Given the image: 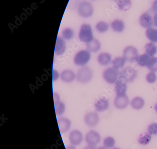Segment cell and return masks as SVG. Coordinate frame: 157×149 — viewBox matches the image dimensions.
<instances>
[{
    "mask_svg": "<svg viewBox=\"0 0 157 149\" xmlns=\"http://www.w3.org/2000/svg\"><path fill=\"white\" fill-rule=\"evenodd\" d=\"M93 77V71L90 67H83L79 69L76 74V78L81 84L89 83Z\"/></svg>",
    "mask_w": 157,
    "mask_h": 149,
    "instance_id": "cell-1",
    "label": "cell"
},
{
    "mask_svg": "<svg viewBox=\"0 0 157 149\" xmlns=\"http://www.w3.org/2000/svg\"><path fill=\"white\" fill-rule=\"evenodd\" d=\"M78 36L80 41L86 43H89L94 39L93 31L90 25L84 24L82 25Z\"/></svg>",
    "mask_w": 157,
    "mask_h": 149,
    "instance_id": "cell-2",
    "label": "cell"
},
{
    "mask_svg": "<svg viewBox=\"0 0 157 149\" xmlns=\"http://www.w3.org/2000/svg\"><path fill=\"white\" fill-rule=\"evenodd\" d=\"M91 54L87 50H83L79 51L75 55L74 62L76 65L84 66L90 61Z\"/></svg>",
    "mask_w": 157,
    "mask_h": 149,
    "instance_id": "cell-3",
    "label": "cell"
},
{
    "mask_svg": "<svg viewBox=\"0 0 157 149\" xmlns=\"http://www.w3.org/2000/svg\"><path fill=\"white\" fill-rule=\"evenodd\" d=\"M137 75V71L135 69L128 67L119 72L118 78L125 83H131L135 80Z\"/></svg>",
    "mask_w": 157,
    "mask_h": 149,
    "instance_id": "cell-4",
    "label": "cell"
},
{
    "mask_svg": "<svg viewBox=\"0 0 157 149\" xmlns=\"http://www.w3.org/2000/svg\"><path fill=\"white\" fill-rule=\"evenodd\" d=\"M119 72L118 70L112 67L106 69L102 73L104 80L109 84H114L118 80Z\"/></svg>",
    "mask_w": 157,
    "mask_h": 149,
    "instance_id": "cell-5",
    "label": "cell"
},
{
    "mask_svg": "<svg viewBox=\"0 0 157 149\" xmlns=\"http://www.w3.org/2000/svg\"><path fill=\"white\" fill-rule=\"evenodd\" d=\"M78 11L81 16L86 18L93 15L94 8L90 2H83L79 4Z\"/></svg>",
    "mask_w": 157,
    "mask_h": 149,
    "instance_id": "cell-6",
    "label": "cell"
},
{
    "mask_svg": "<svg viewBox=\"0 0 157 149\" xmlns=\"http://www.w3.org/2000/svg\"><path fill=\"white\" fill-rule=\"evenodd\" d=\"M101 136L99 133L94 130H91L86 134L85 141L88 145L95 146L101 142Z\"/></svg>",
    "mask_w": 157,
    "mask_h": 149,
    "instance_id": "cell-7",
    "label": "cell"
},
{
    "mask_svg": "<svg viewBox=\"0 0 157 149\" xmlns=\"http://www.w3.org/2000/svg\"><path fill=\"white\" fill-rule=\"evenodd\" d=\"M138 56L137 49L134 46H128L124 50L123 57L127 61L133 62L136 60Z\"/></svg>",
    "mask_w": 157,
    "mask_h": 149,
    "instance_id": "cell-8",
    "label": "cell"
},
{
    "mask_svg": "<svg viewBox=\"0 0 157 149\" xmlns=\"http://www.w3.org/2000/svg\"><path fill=\"white\" fill-rule=\"evenodd\" d=\"M129 104V99L126 94L117 95L114 101V104L117 109H123L127 108Z\"/></svg>",
    "mask_w": 157,
    "mask_h": 149,
    "instance_id": "cell-9",
    "label": "cell"
},
{
    "mask_svg": "<svg viewBox=\"0 0 157 149\" xmlns=\"http://www.w3.org/2000/svg\"><path fill=\"white\" fill-rule=\"evenodd\" d=\"M83 135L78 130H74L70 133L68 136V139L71 144L74 146H78L83 141Z\"/></svg>",
    "mask_w": 157,
    "mask_h": 149,
    "instance_id": "cell-10",
    "label": "cell"
},
{
    "mask_svg": "<svg viewBox=\"0 0 157 149\" xmlns=\"http://www.w3.org/2000/svg\"><path fill=\"white\" fill-rule=\"evenodd\" d=\"M100 121V117L97 113L90 112L88 113L84 117V122L89 127H96Z\"/></svg>",
    "mask_w": 157,
    "mask_h": 149,
    "instance_id": "cell-11",
    "label": "cell"
},
{
    "mask_svg": "<svg viewBox=\"0 0 157 149\" xmlns=\"http://www.w3.org/2000/svg\"><path fill=\"white\" fill-rule=\"evenodd\" d=\"M139 23L141 27L145 29L151 28L153 25V17L148 12L144 13L140 17Z\"/></svg>",
    "mask_w": 157,
    "mask_h": 149,
    "instance_id": "cell-12",
    "label": "cell"
},
{
    "mask_svg": "<svg viewBox=\"0 0 157 149\" xmlns=\"http://www.w3.org/2000/svg\"><path fill=\"white\" fill-rule=\"evenodd\" d=\"M60 77L61 80L64 83H71L76 78V74L73 71L67 69L61 72Z\"/></svg>",
    "mask_w": 157,
    "mask_h": 149,
    "instance_id": "cell-13",
    "label": "cell"
},
{
    "mask_svg": "<svg viewBox=\"0 0 157 149\" xmlns=\"http://www.w3.org/2000/svg\"><path fill=\"white\" fill-rule=\"evenodd\" d=\"M59 128L61 133H65L70 129L71 126V122L66 117H60L58 120Z\"/></svg>",
    "mask_w": 157,
    "mask_h": 149,
    "instance_id": "cell-14",
    "label": "cell"
},
{
    "mask_svg": "<svg viewBox=\"0 0 157 149\" xmlns=\"http://www.w3.org/2000/svg\"><path fill=\"white\" fill-rule=\"evenodd\" d=\"M66 49L65 41L60 37H58L56 40L54 52L55 54L60 56L64 53Z\"/></svg>",
    "mask_w": 157,
    "mask_h": 149,
    "instance_id": "cell-15",
    "label": "cell"
},
{
    "mask_svg": "<svg viewBox=\"0 0 157 149\" xmlns=\"http://www.w3.org/2000/svg\"><path fill=\"white\" fill-rule=\"evenodd\" d=\"M109 106V101L105 98H101L94 104L95 110L100 113L103 112L108 109Z\"/></svg>",
    "mask_w": 157,
    "mask_h": 149,
    "instance_id": "cell-16",
    "label": "cell"
},
{
    "mask_svg": "<svg viewBox=\"0 0 157 149\" xmlns=\"http://www.w3.org/2000/svg\"><path fill=\"white\" fill-rule=\"evenodd\" d=\"M115 90L117 95H122L125 94L128 89L127 83L124 81L118 79V80L115 83Z\"/></svg>",
    "mask_w": 157,
    "mask_h": 149,
    "instance_id": "cell-17",
    "label": "cell"
},
{
    "mask_svg": "<svg viewBox=\"0 0 157 149\" xmlns=\"http://www.w3.org/2000/svg\"><path fill=\"white\" fill-rule=\"evenodd\" d=\"M112 56L108 52H102L98 55L97 60L98 63L102 66H107L111 63Z\"/></svg>",
    "mask_w": 157,
    "mask_h": 149,
    "instance_id": "cell-18",
    "label": "cell"
},
{
    "mask_svg": "<svg viewBox=\"0 0 157 149\" xmlns=\"http://www.w3.org/2000/svg\"><path fill=\"white\" fill-rule=\"evenodd\" d=\"M87 50L90 52H98L101 49V44L100 41L94 38L92 41L86 43Z\"/></svg>",
    "mask_w": 157,
    "mask_h": 149,
    "instance_id": "cell-19",
    "label": "cell"
},
{
    "mask_svg": "<svg viewBox=\"0 0 157 149\" xmlns=\"http://www.w3.org/2000/svg\"><path fill=\"white\" fill-rule=\"evenodd\" d=\"M145 105L144 100L142 97L137 96L132 100L131 106L134 109L140 110L142 109Z\"/></svg>",
    "mask_w": 157,
    "mask_h": 149,
    "instance_id": "cell-20",
    "label": "cell"
},
{
    "mask_svg": "<svg viewBox=\"0 0 157 149\" xmlns=\"http://www.w3.org/2000/svg\"><path fill=\"white\" fill-rule=\"evenodd\" d=\"M111 27L114 32L121 33L124 30L125 25L123 21L117 19L112 22Z\"/></svg>",
    "mask_w": 157,
    "mask_h": 149,
    "instance_id": "cell-21",
    "label": "cell"
},
{
    "mask_svg": "<svg viewBox=\"0 0 157 149\" xmlns=\"http://www.w3.org/2000/svg\"><path fill=\"white\" fill-rule=\"evenodd\" d=\"M146 37L151 42L153 43H157V29L150 28L146 31Z\"/></svg>",
    "mask_w": 157,
    "mask_h": 149,
    "instance_id": "cell-22",
    "label": "cell"
},
{
    "mask_svg": "<svg viewBox=\"0 0 157 149\" xmlns=\"http://www.w3.org/2000/svg\"><path fill=\"white\" fill-rule=\"evenodd\" d=\"M126 61L127 60L124 57H117L112 61L113 67L118 71L124 67Z\"/></svg>",
    "mask_w": 157,
    "mask_h": 149,
    "instance_id": "cell-23",
    "label": "cell"
},
{
    "mask_svg": "<svg viewBox=\"0 0 157 149\" xmlns=\"http://www.w3.org/2000/svg\"><path fill=\"white\" fill-rule=\"evenodd\" d=\"M116 2L118 9L123 11L128 10L131 7L132 2L131 0H117Z\"/></svg>",
    "mask_w": 157,
    "mask_h": 149,
    "instance_id": "cell-24",
    "label": "cell"
},
{
    "mask_svg": "<svg viewBox=\"0 0 157 149\" xmlns=\"http://www.w3.org/2000/svg\"><path fill=\"white\" fill-rule=\"evenodd\" d=\"M145 52L146 53L151 57H153L157 53V47L154 43H147L145 46Z\"/></svg>",
    "mask_w": 157,
    "mask_h": 149,
    "instance_id": "cell-25",
    "label": "cell"
},
{
    "mask_svg": "<svg viewBox=\"0 0 157 149\" xmlns=\"http://www.w3.org/2000/svg\"><path fill=\"white\" fill-rule=\"evenodd\" d=\"M151 58L147 53L142 54V55H139L136 61L138 64L141 67H145L147 66L148 61L149 59Z\"/></svg>",
    "mask_w": 157,
    "mask_h": 149,
    "instance_id": "cell-26",
    "label": "cell"
},
{
    "mask_svg": "<svg viewBox=\"0 0 157 149\" xmlns=\"http://www.w3.org/2000/svg\"><path fill=\"white\" fill-rule=\"evenodd\" d=\"M54 108L57 115H62L65 111V105L63 102H61V101L54 103Z\"/></svg>",
    "mask_w": 157,
    "mask_h": 149,
    "instance_id": "cell-27",
    "label": "cell"
},
{
    "mask_svg": "<svg viewBox=\"0 0 157 149\" xmlns=\"http://www.w3.org/2000/svg\"><path fill=\"white\" fill-rule=\"evenodd\" d=\"M147 68L149 71L151 72L157 71V57H151L149 59L147 63Z\"/></svg>",
    "mask_w": 157,
    "mask_h": 149,
    "instance_id": "cell-28",
    "label": "cell"
},
{
    "mask_svg": "<svg viewBox=\"0 0 157 149\" xmlns=\"http://www.w3.org/2000/svg\"><path fill=\"white\" fill-rule=\"evenodd\" d=\"M151 140V135L148 133L142 135L139 137L138 141L141 145H145L150 143Z\"/></svg>",
    "mask_w": 157,
    "mask_h": 149,
    "instance_id": "cell-29",
    "label": "cell"
},
{
    "mask_svg": "<svg viewBox=\"0 0 157 149\" xmlns=\"http://www.w3.org/2000/svg\"><path fill=\"white\" fill-rule=\"evenodd\" d=\"M109 26L104 21H100L96 25V29L100 33H104L108 30Z\"/></svg>",
    "mask_w": 157,
    "mask_h": 149,
    "instance_id": "cell-30",
    "label": "cell"
},
{
    "mask_svg": "<svg viewBox=\"0 0 157 149\" xmlns=\"http://www.w3.org/2000/svg\"><path fill=\"white\" fill-rule=\"evenodd\" d=\"M103 145L104 147L108 149L113 148L115 145L116 141L114 138L111 136L106 137L103 140Z\"/></svg>",
    "mask_w": 157,
    "mask_h": 149,
    "instance_id": "cell-31",
    "label": "cell"
},
{
    "mask_svg": "<svg viewBox=\"0 0 157 149\" xmlns=\"http://www.w3.org/2000/svg\"><path fill=\"white\" fill-rule=\"evenodd\" d=\"M62 36L64 39L70 40L74 36V32L72 29L70 28H66L62 31Z\"/></svg>",
    "mask_w": 157,
    "mask_h": 149,
    "instance_id": "cell-32",
    "label": "cell"
},
{
    "mask_svg": "<svg viewBox=\"0 0 157 149\" xmlns=\"http://www.w3.org/2000/svg\"><path fill=\"white\" fill-rule=\"evenodd\" d=\"M146 79L149 84H153L157 81V75L154 72H151L147 74Z\"/></svg>",
    "mask_w": 157,
    "mask_h": 149,
    "instance_id": "cell-33",
    "label": "cell"
},
{
    "mask_svg": "<svg viewBox=\"0 0 157 149\" xmlns=\"http://www.w3.org/2000/svg\"><path fill=\"white\" fill-rule=\"evenodd\" d=\"M148 133L151 135H157V123H153L148 127Z\"/></svg>",
    "mask_w": 157,
    "mask_h": 149,
    "instance_id": "cell-34",
    "label": "cell"
},
{
    "mask_svg": "<svg viewBox=\"0 0 157 149\" xmlns=\"http://www.w3.org/2000/svg\"><path fill=\"white\" fill-rule=\"evenodd\" d=\"M59 73L57 71L53 70L52 71V80L55 81L59 78Z\"/></svg>",
    "mask_w": 157,
    "mask_h": 149,
    "instance_id": "cell-35",
    "label": "cell"
},
{
    "mask_svg": "<svg viewBox=\"0 0 157 149\" xmlns=\"http://www.w3.org/2000/svg\"><path fill=\"white\" fill-rule=\"evenodd\" d=\"M151 10L155 13H157V0H154L151 8Z\"/></svg>",
    "mask_w": 157,
    "mask_h": 149,
    "instance_id": "cell-36",
    "label": "cell"
},
{
    "mask_svg": "<svg viewBox=\"0 0 157 149\" xmlns=\"http://www.w3.org/2000/svg\"><path fill=\"white\" fill-rule=\"evenodd\" d=\"M53 99H54V103H56L60 101V97L57 93H53Z\"/></svg>",
    "mask_w": 157,
    "mask_h": 149,
    "instance_id": "cell-37",
    "label": "cell"
},
{
    "mask_svg": "<svg viewBox=\"0 0 157 149\" xmlns=\"http://www.w3.org/2000/svg\"><path fill=\"white\" fill-rule=\"evenodd\" d=\"M153 25L157 28V13H155L153 16Z\"/></svg>",
    "mask_w": 157,
    "mask_h": 149,
    "instance_id": "cell-38",
    "label": "cell"
},
{
    "mask_svg": "<svg viewBox=\"0 0 157 149\" xmlns=\"http://www.w3.org/2000/svg\"><path fill=\"white\" fill-rule=\"evenodd\" d=\"M84 149H96L95 146H90V145H87L86 147L84 148Z\"/></svg>",
    "mask_w": 157,
    "mask_h": 149,
    "instance_id": "cell-39",
    "label": "cell"
},
{
    "mask_svg": "<svg viewBox=\"0 0 157 149\" xmlns=\"http://www.w3.org/2000/svg\"><path fill=\"white\" fill-rule=\"evenodd\" d=\"M66 149H76L75 146L74 145H69V146H67L66 148Z\"/></svg>",
    "mask_w": 157,
    "mask_h": 149,
    "instance_id": "cell-40",
    "label": "cell"
},
{
    "mask_svg": "<svg viewBox=\"0 0 157 149\" xmlns=\"http://www.w3.org/2000/svg\"><path fill=\"white\" fill-rule=\"evenodd\" d=\"M96 149H108V148H106V147H104V146H101V147H98V148H97Z\"/></svg>",
    "mask_w": 157,
    "mask_h": 149,
    "instance_id": "cell-41",
    "label": "cell"
},
{
    "mask_svg": "<svg viewBox=\"0 0 157 149\" xmlns=\"http://www.w3.org/2000/svg\"><path fill=\"white\" fill-rule=\"evenodd\" d=\"M154 109H155L156 113H157V103H156V104H155V106H154Z\"/></svg>",
    "mask_w": 157,
    "mask_h": 149,
    "instance_id": "cell-42",
    "label": "cell"
},
{
    "mask_svg": "<svg viewBox=\"0 0 157 149\" xmlns=\"http://www.w3.org/2000/svg\"><path fill=\"white\" fill-rule=\"evenodd\" d=\"M112 149H121L119 148H113Z\"/></svg>",
    "mask_w": 157,
    "mask_h": 149,
    "instance_id": "cell-43",
    "label": "cell"
},
{
    "mask_svg": "<svg viewBox=\"0 0 157 149\" xmlns=\"http://www.w3.org/2000/svg\"><path fill=\"white\" fill-rule=\"evenodd\" d=\"M113 1H114L115 2H117V0H113Z\"/></svg>",
    "mask_w": 157,
    "mask_h": 149,
    "instance_id": "cell-44",
    "label": "cell"
}]
</instances>
